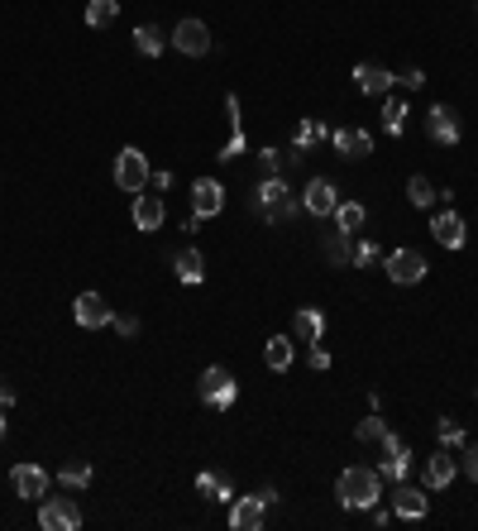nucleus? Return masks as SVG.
Returning a JSON list of instances; mask_svg holds the SVG:
<instances>
[{
	"label": "nucleus",
	"mask_w": 478,
	"mask_h": 531,
	"mask_svg": "<svg viewBox=\"0 0 478 531\" xmlns=\"http://www.w3.org/2000/svg\"><path fill=\"white\" fill-rule=\"evenodd\" d=\"M378 493H383V474L378 469L354 465V469H345L340 479H335V498H340V508H349V512H369L378 502Z\"/></svg>",
	"instance_id": "f257e3e1"
},
{
	"label": "nucleus",
	"mask_w": 478,
	"mask_h": 531,
	"mask_svg": "<svg viewBox=\"0 0 478 531\" xmlns=\"http://www.w3.org/2000/svg\"><path fill=\"white\" fill-rule=\"evenodd\" d=\"M196 393H201L206 407L230 412V407H235V398H239V383H235V373H230V369L210 364V369H201V383H196Z\"/></svg>",
	"instance_id": "f03ea898"
},
{
	"label": "nucleus",
	"mask_w": 478,
	"mask_h": 531,
	"mask_svg": "<svg viewBox=\"0 0 478 531\" xmlns=\"http://www.w3.org/2000/svg\"><path fill=\"white\" fill-rule=\"evenodd\" d=\"M254 211H259L263 220H273V226H277V220L287 226V220L297 216V201H292V192H287L283 177H269V183L254 192Z\"/></svg>",
	"instance_id": "7ed1b4c3"
},
{
	"label": "nucleus",
	"mask_w": 478,
	"mask_h": 531,
	"mask_svg": "<svg viewBox=\"0 0 478 531\" xmlns=\"http://www.w3.org/2000/svg\"><path fill=\"white\" fill-rule=\"evenodd\" d=\"M149 158H144V149H120L115 153V187L120 192H144L149 187Z\"/></svg>",
	"instance_id": "20e7f679"
},
{
	"label": "nucleus",
	"mask_w": 478,
	"mask_h": 531,
	"mask_svg": "<svg viewBox=\"0 0 478 531\" xmlns=\"http://www.w3.org/2000/svg\"><path fill=\"white\" fill-rule=\"evenodd\" d=\"M383 269H388V278H392L397 287H416L421 278H426V269H431V263L421 259L416 249H392V254L383 259Z\"/></svg>",
	"instance_id": "39448f33"
},
{
	"label": "nucleus",
	"mask_w": 478,
	"mask_h": 531,
	"mask_svg": "<svg viewBox=\"0 0 478 531\" xmlns=\"http://www.w3.org/2000/svg\"><path fill=\"white\" fill-rule=\"evenodd\" d=\"M38 527L44 531H77L81 527V508L73 498H44L38 502Z\"/></svg>",
	"instance_id": "423d86ee"
},
{
	"label": "nucleus",
	"mask_w": 478,
	"mask_h": 531,
	"mask_svg": "<svg viewBox=\"0 0 478 531\" xmlns=\"http://www.w3.org/2000/svg\"><path fill=\"white\" fill-rule=\"evenodd\" d=\"M73 316L81 330H106L110 321H115V312H110V302L101 297V292H81V297L73 302Z\"/></svg>",
	"instance_id": "0eeeda50"
},
{
	"label": "nucleus",
	"mask_w": 478,
	"mask_h": 531,
	"mask_svg": "<svg viewBox=\"0 0 478 531\" xmlns=\"http://www.w3.org/2000/svg\"><path fill=\"white\" fill-rule=\"evenodd\" d=\"M173 48L187 53V58H201V53H210V30L201 20H182L173 30Z\"/></svg>",
	"instance_id": "6e6552de"
},
{
	"label": "nucleus",
	"mask_w": 478,
	"mask_h": 531,
	"mask_svg": "<svg viewBox=\"0 0 478 531\" xmlns=\"http://www.w3.org/2000/svg\"><path fill=\"white\" fill-rule=\"evenodd\" d=\"M192 211H196V216H220V211H225V187H220V177H196V183H192Z\"/></svg>",
	"instance_id": "1a4fd4ad"
},
{
	"label": "nucleus",
	"mask_w": 478,
	"mask_h": 531,
	"mask_svg": "<svg viewBox=\"0 0 478 531\" xmlns=\"http://www.w3.org/2000/svg\"><path fill=\"white\" fill-rule=\"evenodd\" d=\"M302 206H306L312 216H335V206H340V192H335L330 177H312V183H306V192H302Z\"/></svg>",
	"instance_id": "9d476101"
},
{
	"label": "nucleus",
	"mask_w": 478,
	"mask_h": 531,
	"mask_svg": "<svg viewBox=\"0 0 478 531\" xmlns=\"http://www.w3.org/2000/svg\"><path fill=\"white\" fill-rule=\"evenodd\" d=\"M10 484H15V493L30 498V502H44L48 498V474L38 469V465H15V469H10Z\"/></svg>",
	"instance_id": "9b49d317"
},
{
	"label": "nucleus",
	"mask_w": 478,
	"mask_h": 531,
	"mask_svg": "<svg viewBox=\"0 0 478 531\" xmlns=\"http://www.w3.org/2000/svg\"><path fill=\"white\" fill-rule=\"evenodd\" d=\"M392 512H397V517H406V522H421V517L431 512V498L421 493V488H412V484L402 479L397 488H392Z\"/></svg>",
	"instance_id": "f8f14e48"
},
{
	"label": "nucleus",
	"mask_w": 478,
	"mask_h": 531,
	"mask_svg": "<svg viewBox=\"0 0 478 531\" xmlns=\"http://www.w3.org/2000/svg\"><path fill=\"white\" fill-rule=\"evenodd\" d=\"M426 134L435 139V144H459V116L449 106H431L426 110Z\"/></svg>",
	"instance_id": "ddd939ff"
},
{
	"label": "nucleus",
	"mask_w": 478,
	"mask_h": 531,
	"mask_svg": "<svg viewBox=\"0 0 478 531\" xmlns=\"http://www.w3.org/2000/svg\"><path fill=\"white\" fill-rule=\"evenodd\" d=\"M378 474H383V479H392V484H402L406 474H412V450H406L397 436L383 441V465H378Z\"/></svg>",
	"instance_id": "4468645a"
},
{
	"label": "nucleus",
	"mask_w": 478,
	"mask_h": 531,
	"mask_svg": "<svg viewBox=\"0 0 478 531\" xmlns=\"http://www.w3.org/2000/svg\"><path fill=\"white\" fill-rule=\"evenodd\" d=\"M320 335H326V312H320V306H297V316H292V340L320 345Z\"/></svg>",
	"instance_id": "2eb2a0df"
},
{
	"label": "nucleus",
	"mask_w": 478,
	"mask_h": 531,
	"mask_svg": "<svg viewBox=\"0 0 478 531\" xmlns=\"http://www.w3.org/2000/svg\"><path fill=\"white\" fill-rule=\"evenodd\" d=\"M431 235H435L445 249H464V244H469V226H464L459 211H440V216L431 220Z\"/></svg>",
	"instance_id": "dca6fc26"
},
{
	"label": "nucleus",
	"mask_w": 478,
	"mask_h": 531,
	"mask_svg": "<svg viewBox=\"0 0 478 531\" xmlns=\"http://www.w3.org/2000/svg\"><path fill=\"white\" fill-rule=\"evenodd\" d=\"M263 512H269V502H263L259 493L254 498H235L230 502V527L235 531H259L263 527Z\"/></svg>",
	"instance_id": "f3484780"
},
{
	"label": "nucleus",
	"mask_w": 478,
	"mask_h": 531,
	"mask_svg": "<svg viewBox=\"0 0 478 531\" xmlns=\"http://www.w3.org/2000/svg\"><path fill=\"white\" fill-rule=\"evenodd\" d=\"M163 197H153V192H139L134 197V230H144V235H153V230H163Z\"/></svg>",
	"instance_id": "a211bd4d"
},
{
	"label": "nucleus",
	"mask_w": 478,
	"mask_h": 531,
	"mask_svg": "<svg viewBox=\"0 0 478 531\" xmlns=\"http://www.w3.org/2000/svg\"><path fill=\"white\" fill-rule=\"evenodd\" d=\"M455 474H459V459H455L449 445H440V450L426 459V484L431 488H449V484H455Z\"/></svg>",
	"instance_id": "6ab92c4d"
},
{
	"label": "nucleus",
	"mask_w": 478,
	"mask_h": 531,
	"mask_svg": "<svg viewBox=\"0 0 478 531\" xmlns=\"http://www.w3.org/2000/svg\"><path fill=\"white\" fill-rule=\"evenodd\" d=\"M392 81H397V77H392L388 67H378V63H359V67H354V87H359L363 96H388Z\"/></svg>",
	"instance_id": "aec40b11"
},
{
	"label": "nucleus",
	"mask_w": 478,
	"mask_h": 531,
	"mask_svg": "<svg viewBox=\"0 0 478 531\" xmlns=\"http://www.w3.org/2000/svg\"><path fill=\"white\" fill-rule=\"evenodd\" d=\"M330 139H335V153H340V158H369L373 153V134L359 130V124L354 130H335Z\"/></svg>",
	"instance_id": "412c9836"
},
{
	"label": "nucleus",
	"mask_w": 478,
	"mask_h": 531,
	"mask_svg": "<svg viewBox=\"0 0 478 531\" xmlns=\"http://www.w3.org/2000/svg\"><path fill=\"white\" fill-rule=\"evenodd\" d=\"M320 254H326L335 269H345V263L354 259V235H345V230H326V235H320Z\"/></svg>",
	"instance_id": "4be33fe9"
},
{
	"label": "nucleus",
	"mask_w": 478,
	"mask_h": 531,
	"mask_svg": "<svg viewBox=\"0 0 478 531\" xmlns=\"http://www.w3.org/2000/svg\"><path fill=\"white\" fill-rule=\"evenodd\" d=\"M173 269H177V278H182L187 287H196V283L206 278V259H201V249H177V254H173Z\"/></svg>",
	"instance_id": "5701e85b"
},
{
	"label": "nucleus",
	"mask_w": 478,
	"mask_h": 531,
	"mask_svg": "<svg viewBox=\"0 0 478 531\" xmlns=\"http://www.w3.org/2000/svg\"><path fill=\"white\" fill-rule=\"evenodd\" d=\"M263 364H269L273 373L292 369V335H273V340L263 345Z\"/></svg>",
	"instance_id": "b1692460"
},
{
	"label": "nucleus",
	"mask_w": 478,
	"mask_h": 531,
	"mask_svg": "<svg viewBox=\"0 0 478 531\" xmlns=\"http://www.w3.org/2000/svg\"><path fill=\"white\" fill-rule=\"evenodd\" d=\"M363 220H369V211H363L359 201H340V206H335V230L359 235V230H363Z\"/></svg>",
	"instance_id": "393cba45"
},
{
	"label": "nucleus",
	"mask_w": 478,
	"mask_h": 531,
	"mask_svg": "<svg viewBox=\"0 0 478 531\" xmlns=\"http://www.w3.org/2000/svg\"><path fill=\"white\" fill-rule=\"evenodd\" d=\"M388 436H392V431H388V422H383L378 412H373V416H363V422L354 426V441H359V445H383Z\"/></svg>",
	"instance_id": "a878e982"
},
{
	"label": "nucleus",
	"mask_w": 478,
	"mask_h": 531,
	"mask_svg": "<svg viewBox=\"0 0 478 531\" xmlns=\"http://www.w3.org/2000/svg\"><path fill=\"white\" fill-rule=\"evenodd\" d=\"M196 488H201V498H216V502H235V488L220 479V474H210V469H201L196 474Z\"/></svg>",
	"instance_id": "bb28decb"
},
{
	"label": "nucleus",
	"mask_w": 478,
	"mask_h": 531,
	"mask_svg": "<svg viewBox=\"0 0 478 531\" xmlns=\"http://www.w3.org/2000/svg\"><path fill=\"white\" fill-rule=\"evenodd\" d=\"M320 139H326V124H320V120H302L297 124V139H292V158H302V153L312 149V144H320Z\"/></svg>",
	"instance_id": "cd10ccee"
},
{
	"label": "nucleus",
	"mask_w": 478,
	"mask_h": 531,
	"mask_svg": "<svg viewBox=\"0 0 478 531\" xmlns=\"http://www.w3.org/2000/svg\"><path fill=\"white\" fill-rule=\"evenodd\" d=\"M383 130L392 139L406 130V101H402V96H388V101H383Z\"/></svg>",
	"instance_id": "c85d7f7f"
},
{
	"label": "nucleus",
	"mask_w": 478,
	"mask_h": 531,
	"mask_svg": "<svg viewBox=\"0 0 478 531\" xmlns=\"http://www.w3.org/2000/svg\"><path fill=\"white\" fill-rule=\"evenodd\" d=\"M134 44H139V53H144V58H158V53H163V30H158V24H139V30H134Z\"/></svg>",
	"instance_id": "c756f323"
},
{
	"label": "nucleus",
	"mask_w": 478,
	"mask_h": 531,
	"mask_svg": "<svg viewBox=\"0 0 478 531\" xmlns=\"http://www.w3.org/2000/svg\"><path fill=\"white\" fill-rule=\"evenodd\" d=\"M115 0H87V30H106L110 20H115Z\"/></svg>",
	"instance_id": "7c9ffc66"
},
{
	"label": "nucleus",
	"mask_w": 478,
	"mask_h": 531,
	"mask_svg": "<svg viewBox=\"0 0 478 531\" xmlns=\"http://www.w3.org/2000/svg\"><path fill=\"white\" fill-rule=\"evenodd\" d=\"M58 484H63V488H87V484H91V465H87V459L63 465V469H58Z\"/></svg>",
	"instance_id": "2f4dec72"
},
{
	"label": "nucleus",
	"mask_w": 478,
	"mask_h": 531,
	"mask_svg": "<svg viewBox=\"0 0 478 531\" xmlns=\"http://www.w3.org/2000/svg\"><path fill=\"white\" fill-rule=\"evenodd\" d=\"M435 197H440V192L431 187V177H421V173H416L412 183H406V201H412V206H421V211H426V206H431Z\"/></svg>",
	"instance_id": "473e14b6"
},
{
	"label": "nucleus",
	"mask_w": 478,
	"mask_h": 531,
	"mask_svg": "<svg viewBox=\"0 0 478 531\" xmlns=\"http://www.w3.org/2000/svg\"><path fill=\"white\" fill-rule=\"evenodd\" d=\"M239 153H244V130H235L230 139H225V144H220V153H216V158H220V163H235V158H239Z\"/></svg>",
	"instance_id": "72a5a7b5"
},
{
	"label": "nucleus",
	"mask_w": 478,
	"mask_h": 531,
	"mask_svg": "<svg viewBox=\"0 0 478 531\" xmlns=\"http://www.w3.org/2000/svg\"><path fill=\"white\" fill-rule=\"evenodd\" d=\"M349 263H354V269H363V263H378V244H373V240H359V244H354V259H349Z\"/></svg>",
	"instance_id": "f704fd0d"
},
{
	"label": "nucleus",
	"mask_w": 478,
	"mask_h": 531,
	"mask_svg": "<svg viewBox=\"0 0 478 531\" xmlns=\"http://www.w3.org/2000/svg\"><path fill=\"white\" fill-rule=\"evenodd\" d=\"M440 445H449V450H459L464 445V431L455 422H440Z\"/></svg>",
	"instance_id": "c9c22d12"
},
{
	"label": "nucleus",
	"mask_w": 478,
	"mask_h": 531,
	"mask_svg": "<svg viewBox=\"0 0 478 531\" xmlns=\"http://www.w3.org/2000/svg\"><path fill=\"white\" fill-rule=\"evenodd\" d=\"M459 469L469 474V479L478 484V445H464V459H459Z\"/></svg>",
	"instance_id": "e433bc0d"
},
{
	"label": "nucleus",
	"mask_w": 478,
	"mask_h": 531,
	"mask_svg": "<svg viewBox=\"0 0 478 531\" xmlns=\"http://www.w3.org/2000/svg\"><path fill=\"white\" fill-rule=\"evenodd\" d=\"M110 326H115L120 335H139V316H115Z\"/></svg>",
	"instance_id": "4c0bfd02"
},
{
	"label": "nucleus",
	"mask_w": 478,
	"mask_h": 531,
	"mask_svg": "<svg viewBox=\"0 0 478 531\" xmlns=\"http://www.w3.org/2000/svg\"><path fill=\"white\" fill-rule=\"evenodd\" d=\"M421 81H426V77H421V67H406V73H402V87H412V91H416Z\"/></svg>",
	"instance_id": "58836bf2"
},
{
	"label": "nucleus",
	"mask_w": 478,
	"mask_h": 531,
	"mask_svg": "<svg viewBox=\"0 0 478 531\" xmlns=\"http://www.w3.org/2000/svg\"><path fill=\"white\" fill-rule=\"evenodd\" d=\"M277 163H283V158H277V149H263V173L273 177V173H277Z\"/></svg>",
	"instance_id": "ea45409f"
},
{
	"label": "nucleus",
	"mask_w": 478,
	"mask_h": 531,
	"mask_svg": "<svg viewBox=\"0 0 478 531\" xmlns=\"http://www.w3.org/2000/svg\"><path fill=\"white\" fill-rule=\"evenodd\" d=\"M312 369H330V355L320 345H312Z\"/></svg>",
	"instance_id": "a19ab883"
},
{
	"label": "nucleus",
	"mask_w": 478,
	"mask_h": 531,
	"mask_svg": "<svg viewBox=\"0 0 478 531\" xmlns=\"http://www.w3.org/2000/svg\"><path fill=\"white\" fill-rule=\"evenodd\" d=\"M0 407H5V412L15 407V393H10V383H5V379H0Z\"/></svg>",
	"instance_id": "79ce46f5"
},
{
	"label": "nucleus",
	"mask_w": 478,
	"mask_h": 531,
	"mask_svg": "<svg viewBox=\"0 0 478 531\" xmlns=\"http://www.w3.org/2000/svg\"><path fill=\"white\" fill-rule=\"evenodd\" d=\"M0 441H5V407H0Z\"/></svg>",
	"instance_id": "37998d69"
}]
</instances>
